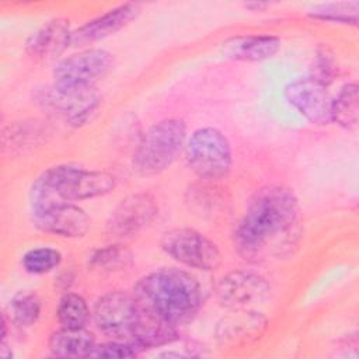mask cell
Segmentation results:
<instances>
[{"instance_id":"6da1fadb","label":"cell","mask_w":359,"mask_h":359,"mask_svg":"<svg viewBox=\"0 0 359 359\" xmlns=\"http://www.w3.org/2000/svg\"><path fill=\"white\" fill-rule=\"evenodd\" d=\"M302 236L299 202L293 191L266 185L251 198L233 236L237 252L250 262L283 258Z\"/></svg>"},{"instance_id":"7a4b0ae2","label":"cell","mask_w":359,"mask_h":359,"mask_svg":"<svg viewBox=\"0 0 359 359\" xmlns=\"http://www.w3.org/2000/svg\"><path fill=\"white\" fill-rule=\"evenodd\" d=\"M133 294L154 320L171 327L191 321L202 306L198 279L178 268H161L137 280Z\"/></svg>"},{"instance_id":"3957f363","label":"cell","mask_w":359,"mask_h":359,"mask_svg":"<svg viewBox=\"0 0 359 359\" xmlns=\"http://www.w3.org/2000/svg\"><path fill=\"white\" fill-rule=\"evenodd\" d=\"M115 185L116 178L107 171L88 170L76 164L55 165L34 181L29 192L31 209L102 196Z\"/></svg>"},{"instance_id":"277c9868","label":"cell","mask_w":359,"mask_h":359,"mask_svg":"<svg viewBox=\"0 0 359 359\" xmlns=\"http://www.w3.org/2000/svg\"><path fill=\"white\" fill-rule=\"evenodd\" d=\"M185 140L187 125L180 118H167L151 125L135 149L133 170L140 175L164 171L180 156Z\"/></svg>"},{"instance_id":"5b68a950","label":"cell","mask_w":359,"mask_h":359,"mask_svg":"<svg viewBox=\"0 0 359 359\" xmlns=\"http://www.w3.org/2000/svg\"><path fill=\"white\" fill-rule=\"evenodd\" d=\"M189 168L202 180L217 181L231 170L233 156L229 139L216 128L196 129L187 143Z\"/></svg>"},{"instance_id":"8992f818","label":"cell","mask_w":359,"mask_h":359,"mask_svg":"<svg viewBox=\"0 0 359 359\" xmlns=\"http://www.w3.org/2000/svg\"><path fill=\"white\" fill-rule=\"evenodd\" d=\"M39 102L70 126L87 123L101 105L97 87H67L53 84L41 93Z\"/></svg>"},{"instance_id":"52a82bcc","label":"cell","mask_w":359,"mask_h":359,"mask_svg":"<svg viewBox=\"0 0 359 359\" xmlns=\"http://www.w3.org/2000/svg\"><path fill=\"white\" fill-rule=\"evenodd\" d=\"M161 248L177 262L201 271H215L222 262L217 245L198 230L181 227L163 234Z\"/></svg>"},{"instance_id":"ba28073f","label":"cell","mask_w":359,"mask_h":359,"mask_svg":"<svg viewBox=\"0 0 359 359\" xmlns=\"http://www.w3.org/2000/svg\"><path fill=\"white\" fill-rule=\"evenodd\" d=\"M112 67V55L105 49L90 48L73 53L53 69V84L67 87H95Z\"/></svg>"},{"instance_id":"9c48e42d","label":"cell","mask_w":359,"mask_h":359,"mask_svg":"<svg viewBox=\"0 0 359 359\" xmlns=\"http://www.w3.org/2000/svg\"><path fill=\"white\" fill-rule=\"evenodd\" d=\"M268 280L252 271H231L220 278L216 285V297L219 303L230 310L251 309L269 296Z\"/></svg>"},{"instance_id":"30bf717a","label":"cell","mask_w":359,"mask_h":359,"mask_svg":"<svg viewBox=\"0 0 359 359\" xmlns=\"http://www.w3.org/2000/svg\"><path fill=\"white\" fill-rule=\"evenodd\" d=\"M286 101L310 123L324 126L331 123V97L327 87L313 77H300L290 81L283 90Z\"/></svg>"},{"instance_id":"8fae6325","label":"cell","mask_w":359,"mask_h":359,"mask_svg":"<svg viewBox=\"0 0 359 359\" xmlns=\"http://www.w3.org/2000/svg\"><path fill=\"white\" fill-rule=\"evenodd\" d=\"M158 205L149 192H136L123 198L109 213L107 229L115 236H132L147 227L157 216Z\"/></svg>"},{"instance_id":"7c38bea8","label":"cell","mask_w":359,"mask_h":359,"mask_svg":"<svg viewBox=\"0 0 359 359\" xmlns=\"http://www.w3.org/2000/svg\"><path fill=\"white\" fill-rule=\"evenodd\" d=\"M31 217L34 226L41 231L65 238L83 237L91 223L88 215L73 202L31 209Z\"/></svg>"},{"instance_id":"4fadbf2b","label":"cell","mask_w":359,"mask_h":359,"mask_svg":"<svg viewBox=\"0 0 359 359\" xmlns=\"http://www.w3.org/2000/svg\"><path fill=\"white\" fill-rule=\"evenodd\" d=\"M268 324L266 317L252 309H236L220 318L216 339L222 346H243L258 339Z\"/></svg>"},{"instance_id":"5bb4252c","label":"cell","mask_w":359,"mask_h":359,"mask_svg":"<svg viewBox=\"0 0 359 359\" xmlns=\"http://www.w3.org/2000/svg\"><path fill=\"white\" fill-rule=\"evenodd\" d=\"M139 14L140 4L137 3H125L116 6L72 31L70 46H83L105 39L129 25L137 18Z\"/></svg>"},{"instance_id":"9a60e30c","label":"cell","mask_w":359,"mask_h":359,"mask_svg":"<svg viewBox=\"0 0 359 359\" xmlns=\"http://www.w3.org/2000/svg\"><path fill=\"white\" fill-rule=\"evenodd\" d=\"M70 24L67 18L55 17L38 27L27 39V53L42 62L55 60L70 46Z\"/></svg>"},{"instance_id":"2e32d148","label":"cell","mask_w":359,"mask_h":359,"mask_svg":"<svg viewBox=\"0 0 359 359\" xmlns=\"http://www.w3.org/2000/svg\"><path fill=\"white\" fill-rule=\"evenodd\" d=\"M280 48V39L275 35H244L223 43V52L229 59L238 62H261L272 57Z\"/></svg>"},{"instance_id":"e0dca14e","label":"cell","mask_w":359,"mask_h":359,"mask_svg":"<svg viewBox=\"0 0 359 359\" xmlns=\"http://www.w3.org/2000/svg\"><path fill=\"white\" fill-rule=\"evenodd\" d=\"M95 345L94 335L86 328H65L50 334L48 346L60 358H87Z\"/></svg>"},{"instance_id":"ac0fdd59","label":"cell","mask_w":359,"mask_h":359,"mask_svg":"<svg viewBox=\"0 0 359 359\" xmlns=\"http://www.w3.org/2000/svg\"><path fill=\"white\" fill-rule=\"evenodd\" d=\"M359 116V93L355 81L346 83L331 102V122L344 129H355Z\"/></svg>"},{"instance_id":"d6986e66","label":"cell","mask_w":359,"mask_h":359,"mask_svg":"<svg viewBox=\"0 0 359 359\" xmlns=\"http://www.w3.org/2000/svg\"><path fill=\"white\" fill-rule=\"evenodd\" d=\"M130 259L132 255L128 248L121 244H109L94 250L88 255V268L97 272L109 273L128 268Z\"/></svg>"},{"instance_id":"ffe728a7","label":"cell","mask_w":359,"mask_h":359,"mask_svg":"<svg viewBox=\"0 0 359 359\" xmlns=\"http://www.w3.org/2000/svg\"><path fill=\"white\" fill-rule=\"evenodd\" d=\"M10 317L11 321L22 328L34 325L42 310V302L39 296L31 290H20L10 300Z\"/></svg>"},{"instance_id":"44dd1931","label":"cell","mask_w":359,"mask_h":359,"mask_svg":"<svg viewBox=\"0 0 359 359\" xmlns=\"http://www.w3.org/2000/svg\"><path fill=\"white\" fill-rule=\"evenodd\" d=\"M56 317L65 328H84L90 320V309L80 294L67 292L59 300Z\"/></svg>"},{"instance_id":"7402d4cb","label":"cell","mask_w":359,"mask_h":359,"mask_svg":"<svg viewBox=\"0 0 359 359\" xmlns=\"http://www.w3.org/2000/svg\"><path fill=\"white\" fill-rule=\"evenodd\" d=\"M358 13L359 3L358 1H331L316 4L309 10V15L321 20L331 21L348 25H358Z\"/></svg>"},{"instance_id":"603a6c76","label":"cell","mask_w":359,"mask_h":359,"mask_svg":"<svg viewBox=\"0 0 359 359\" xmlns=\"http://www.w3.org/2000/svg\"><path fill=\"white\" fill-rule=\"evenodd\" d=\"M62 262V254L56 248L36 247L28 250L22 258L21 265L25 272L32 275H42L50 272Z\"/></svg>"},{"instance_id":"cb8c5ba5","label":"cell","mask_w":359,"mask_h":359,"mask_svg":"<svg viewBox=\"0 0 359 359\" xmlns=\"http://www.w3.org/2000/svg\"><path fill=\"white\" fill-rule=\"evenodd\" d=\"M338 74V63L334 52L325 43H320L314 52L311 63V74L314 80L328 87Z\"/></svg>"},{"instance_id":"d4e9b609","label":"cell","mask_w":359,"mask_h":359,"mask_svg":"<svg viewBox=\"0 0 359 359\" xmlns=\"http://www.w3.org/2000/svg\"><path fill=\"white\" fill-rule=\"evenodd\" d=\"M139 349L136 345L125 341H115L94 345L87 358H107V359H123V358H135L139 355Z\"/></svg>"},{"instance_id":"484cf974","label":"cell","mask_w":359,"mask_h":359,"mask_svg":"<svg viewBox=\"0 0 359 359\" xmlns=\"http://www.w3.org/2000/svg\"><path fill=\"white\" fill-rule=\"evenodd\" d=\"M247 8L252 10V11H262L264 8H266L269 6V3L265 1H251V3H245L244 4Z\"/></svg>"}]
</instances>
